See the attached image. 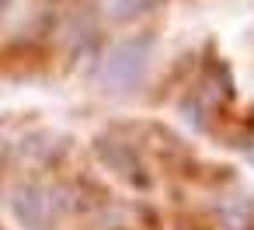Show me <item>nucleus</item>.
I'll use <instances>...</instances> for the list:
<instances>
[{
  "instance_id": "5",
  "label": "nucleus",
  "mask_w": 254,
  "mask_h": 230,
  "mask_svg": "<svg viewBox=\"0 0 254 230\" xmlns=\"http://www.w3.org/2000/svg\"><path fill=\"white\" fill-rule=\"evenodd\" d=\"M4 4H7V0H0V7H4Z\"/></svg>"
},
{
  "instance_id": "4",
  "label": "nucleus",
  "mask_w": 254,
  "mask_h": 230,
  "mask_svg": "<svg viewBox=\"0 0 254 230\" xmlns=\"http://www.w3.org/2000/svg\"><path fill=\"white\" fill-rule=\"evenodd\" d=\"M157 4H160V0H112V4H108V14H112L115 21H132V18L153 11Z\"/></svg>"
},
{
  "instance_id": "2",
  "label": "nucleus",
  "mask_w": 254,
  "mask_h": 230,
  "mask_svg": "<svg viewBox=\"0 0 254 230\" xmlns=\"http://www.w3.org/2000/svg\"><path fill=\"white\" fill-rule=\"evenodd\" d=\"M14 213L32 227V230H42V223H46V199H42V192L39 188H21L18 192V199H14Z\"/></svg>"
},
{
  "instance_id": "3",
  "label": "nucleus",
  "mask_w": 254,
  "mask_h": 230,
  "mask_svg": "<svg viewBox=\"0 0 254 230\" xmlns=\"http://www.w3.org/2000/svg\"><path fill=\"white\" fill-rule=\"evenodd\" d=\"M98 153H101V160H108L115 171H122V174L136 178V171H139V160H136L132 153H126L119 143H112V140L105 143V140H101V143H98Z\"/></svg>"
},
{
  "instance_id": "1",
  "label": "nucleus",
  "mask_w": 254,
  "mask_h": 230,
  "mask_svg": "<svg viewBox=\"0 0 254 230\" xmlns=\"http://www.w3.org/2000/svg\"><path fill=\"white\" fill-rule=\"evenodd\" d=\"M150 49H153V39H150V35L119 42V46L105 56L101 70H98V84H101L105 91H132V87L143 80L146 67H150Z\"/></svg>"
}]
</instances>
